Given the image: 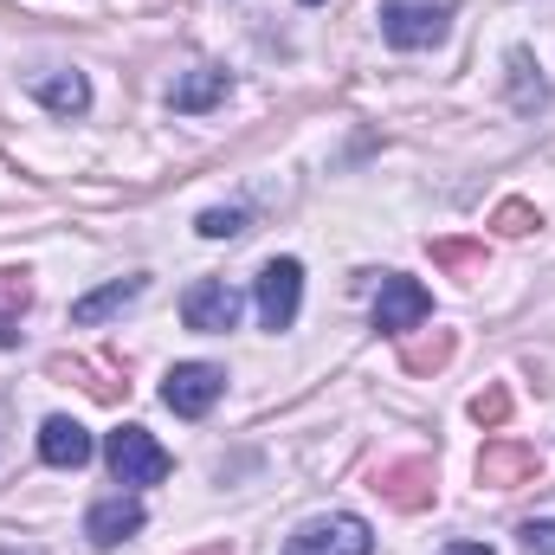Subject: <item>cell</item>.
I'll return each instance as SVG.
<instances>
[{
    "label": "cell",
    "mask_w": 555,
    "mask_h": 555,
    "mask_svg": "<svg viewBox=\"0 0 555 555\" xmlns=\"http://www.w3.org/2000/svg\"><path fill=\"white\" fill-rule=\"evenodd\" d=\"M142 530V504L137 498H104V504H91V517H85V537H91V550H117V543H130Z\"/></svg>",
    "instance_id": "30bf717a"
},
{
    "label": "cell",
    "mask_w": 555,
    "mask_h": 555,
    "mask_svg": "<svg viewBox=\"0 0 555 555\" xmlns=\"http://www.w3.org/2000/svg\"><path fill=\"white\" fill-rule=\"evenodd\" d=\"M537 472H543V459H537V446H524V439H491V446L478 452V485H491V491L537 485Z\"/></svg>",
    "instance_id": "9c48e42d"
},
{
    "label": "cell",
    "mask_w": 555,
    "mask_h": 555,
    "mask_svg": "<svg viewBox=\"0 0 555 555\" xmlns=\"http://www.w3.org/2000/svg\"><path fill=\"white\" fill-rule=\"evenodd\" d=\"M426 253L452 278H485V240H426Z\"/></svg>",
    "instance_id": "ac0fdd59"
},
{
    "label": "cell",
    "mask_w": 555,
    "mask_h": 555,
    "mask_svg": "<svg viewBox=\"0 0 555 555\" xmlns=\"http://www.w3.org/2000/svg\"><path fill=\"white\" fill-rule=\"evenodd\" d=\"M46 375H59V382H65V375H78L104 408H117V401L130 395V382H124L117 369H98V362H85V356H52V362H46Z\"/></svg>",
    "instance_id": "5bb4252c"
},
{
    "label": "cell",
    "mask_w": 555,
    "mask_h": 555,
    "mask_svg": "<svg viewBox=\"0 0 555 555\" xmlns=\"http://www.w3.org/2000/svg\"><path fill=\"white\" fill-rule=\"evenodd\" d=\"M304 310V266L297 259H272L259 272V323L266 330H291Z\"/></svg>",
    "instance_id": "ba28073f"
},
{
    "label": "cell",
    "mask_w": 555,
    "mask_h": 555,
    "mask_svg": "<svg viewBox=\"0 0 555 555\" xmlns=\"http://www.w3.org/2000/svg\"><path fill=\"white\" fill-rule=\"evenodd\" d=\"M194 555H233V543H207V550H194Z\"/></svg>",
    "instance_id": "d4e9b609"
},
{
    "label": "cell",
    "mask_w": 555,
    "mask_h": 555,
    "mask_svg": "<svg viewBox=\"0 0 555 555\" xmlns=\"http://www.w3.org/2000/svg\"><path fill=\"white\" fill-rule=\"evenodd\" d=\"M472 420H478L485 433H498V426L511 420V388H504V382H485V388L472 395Z\"/></svg>",
    "instance_id": "ffe728a7"
},
{
    "label": "cell",
    "mask_w": 555,
    "mask_h": 555,
    "mask_svg": "<svg viewBox=\"0 0 555 555\" xmlns=\"http://www.w3.org/2000/svg\"><path fill=\"white\" fill-rule=\"evenodd\" d=\"M439 555H498L491 543H452V550H439Z\"/></svg>",
    "instance_id": "cb8c5ba5"
},
{
    "label": "cell",
    "mask_w": 555,
    "mask_h": 555,
    "mask_svg": "<svg viewBox=\"0 0 555 555\" xmlns=\"http://www.w3.org/2000/svg\"><path fill=\"white\" fill-rule=\"evenodd\" d=\"M304 7H323V0H304Z\"/></svg>",
    "instance_id": "4316f807"
},
{
    "label": "cell",
    "mask_w": 555,
    "mask_h": 555,
    "mask_svg": "<svg viewBox=\"0 0 555 555\" xmlns=\"http://www.w3.org/2000/svg\"><path fill=\"white\" fill-rule=\"evenodd\" d=\"M220 98H227V72H214V65L188 72V78L168 91V104H175V111H188V117H194V111H207V104H220Z\"/></svg>",
    "instance_id": "e0dca14e"
},
{
    "label": "cell",
    "mask_w": 555,
    "mask_h": 555,
    "mask_svg": "<svg viewBox=\"0 0 555 555\" xmlns=\"http://www.w3.org/2000/svg\"><path fill=\"white\" fill-rule=\"evenodd\" d=\"M284 555H375V537H369V524L362 517H349V511H336V517H310Z\"/></svg>",
    "instance_id": "277c9868"
},
{
    "label": "cell",
    "mask_w": 555,
    "mask_h": 555,
    "mask_svg": "<svg viewBox=\"0 0 555 555\" xmlns=\"http://www.w3.org/2000/svg\"><path fill=\"white\" fill-rule=\"evenodd\" d=\"M517 537H524V550L530 555H555V524H524Z\"/></svg>",
    "instance_id": "603a6c76"
},
{
    "label": "cell",
    "mask_w": 555,
    "mask_h": 555,
    "mask_svg": "<svg viewBox=\"0 0 555 555\" xmlns=\"http://www.w3.org/2000/svg\"><path fill=\"white\" fill-rule=\"evenodd\" d=\"M504 72H511V104H517V111H524V117H537V111H543V104H550V85H543V78H537V59H530V52H524V46H517V52H511V59H504Z\"/></svg>",
    "instance_id": "2e32d148"
},
{
    "label": "cell",
    "mask_w": 555,
    "mask_h": 555,
    "mask_svg": "<svg viewBox=\"0 0 555 555\" xmlns=\"http://www.w3.org/2000/svg\"><path fill=\"white\" fill-rule=\"evenodd\" d=\"M142 291H149V278H111L104 291H91V297H78V304H72V323H78V330H91V323H104V317L130 310Z\"/></svg>",
    "instance_id": "4fadbf2b"
},
{
    "label": "cell",
    "mask_w": 555,
    "mask_h": 555,
    "mask_svg": "<svg viewBox=\"0 0 555 555\" xmlns=\"http://www.w3.org/2000/svg\"><path fill=\"white\" fill-rule=\"evenodd\" d=\"M104 459H111L117 485H130V491H137V485H162L168 465H175V459L149 439V426H117V433L104 439Z\"/></svg>",
    "instance_id": "3957f363"
},
{
    "label": "cell",
    "mask_w": 555,
    "mask_h": 555,
    "mask_svg": "<svg viewBox=\"0 0 555 555\" xmlns=\"http://www.w3.org/2000/svg\"><path fill=\"white\" fill-rule=\"evenodd\" d=\"M33 98H39L52 117H85V111H91L85 72H39V78H33Z\"/></svg>",
    "instance_id": "7c38bea8"
},
{
    "label": "cell",
    "mask_w": 555,
    "mask_h": 555,
    "mask_svg": "<svg viewBox=\"0 0 555 555\" xmlns=\"http://www.w3.org/2000/svg\"><path fill=\"white\" fill-rule=\"evenodd\" d=\"M33 310V278L26 272H0V343L20 336V317Z\"/></svg>",
    "instance_id": "d6986e66"
},
{
    "label": "cell",
    "mask_w": 555,
    "mask_h": 555,
    "mask_svg": "<svg viewBox=\"0 0 555 555\" xmlns=\"http://www.w3.org/2000/svg\"><path fill=\"white\" fill-rule=\"evenodd\" d=\"M426 317H433V291L420 278H401V272L382 278V297H375V330L382 336H408Z\"/></svg>",
    "instance_id": "52a82bcc"
},
{
    "label": "cell",
    "mask_w": 555,
    "mask_h": 555,
    "mask_svg": "<svg viewBox=\"0 0 555 555\" xmlns=\"http://www.w3.org/2000/svg\"><path fill=\"white\" fill-rule=\"evenodd\" d=\"M91 433L78 426V420H65V414H52L46 426H39V459L46 465H59V472H78V465H91Z\"/></svg>",
    "instance_id": "8fae6325"
},
{
    "label": "cell",
    "mask_w": 555,
    "mask_h": 555,
    "mask_svg": "<svg viewBox=\"0 0 555 555\" xmlns=\"http://www.w3.org/2000/svg\"><path fill=\"white\" fill-rule=\"evenodd\" d=\"M246 233V207H207L201 214V240H240Z\"/></svg>",
    "instance_id": "7402d4cb"
},
{
    "label": "cell",
    "mask_w": 555,
    "mask_h": 555,
    "mask_svg": "<svg viewBox=\"0 0 555 555\" xmlns=\"http://www.w3.org/2000/svg\"><path fill=\"white\" fill-rule=\"evenodd\" d=\"M369 491L382 498V504H395V511H433V498H439V465L433 459H382L375 472H369Z\"/></svg>",
    "instance_id": "6da1fadb"
},
{
    "label": "cell",
    "mask_w": 555,
    "mask_h": 555,
    "mask_svg": "<svg viewBox=\"0 0 555 555\" xmlns=\"http://www.w3.org/2000/svg\"><path fill=\"white\" fill-rule=\"evenodd\" d=\"M452 356H459V336L452 330H426V336H408L401 343V369L408 375H439Z\"/></svg>",
    "instance_id": "9a60e30c"
},
{
    "label": "cell",
    "mask_w": 555,
    "mask_h": 555,
    "mask_svg": "<svg viewBox=\"0 0 555 555\" xmlns=\"http://www.w3.org/2000/svg\"><path fill=\"white\" fill-rule=\"evenodd\" d=\"M491 227H498L504 240H524V233H537V227H543V214H537L530 201H504V207L491 214Z\"/></svg>",
    "instance_id": "44dd1931"
},
{
    "label": "cell",
    "mask_w": 555,
    "mask_h": 555,
    "mask_svg": "<svg viewBox=\"0 0 555 555\" xmlns=\"http://www.w3.org/2000/svg\"><path fill=\"white\" fill-rule=\"evenodd\" d=\"M240 310H246V297H240V284H227V278H201V284H188V297H181V323L201 330V336H227V330L240 323Z\"/></svg>",
    "instance_id": "5b68a950"
},
{
    "label": "cell",
    "mask_w": 555,
    "mask_h": 555,
    "mask_svg": "<svg viewBox=\"0 0 555 555\" xmlns=\"http://www.w3.org/2000/svg\"><path fill=\"white\" fill-rule=\"evenodd\" d=\"M220 395H227V369H214V362H175L168 382H162L168 414H181V420H201Z\"/></svg>",
    "instance_id": "8992f818"
},
{
    "label": "cell",
    "mask_w": 555,
    "mask_h": 555,
    "mask_svg": "<svg viewBox=\"0 0 555 555\" xmlns=\"http://www.w3.org/2000/svg\"><path fill=\"white\" fill-rule=\"evenodd\" d=\"M0 555H33V550H0Z\"/></svg>",
    "instance_id": "484cf974"
},
{
    "label": "cell",
    "mask_w": 555,
    "mask_h": 555,
    "mask_svg": "<svg viewBox=\"0 0 555 555\" xmlns=\"http://www.w3.org/2000/svg\"><path fill=\"white\" fill-rule=\"evenodd\" d=\"M446 20H452V0H382V39L395 52L439 46L446 39Z\"/></svg>",
    "instance_id": "7a4b0ae2"
}]
</instances>
